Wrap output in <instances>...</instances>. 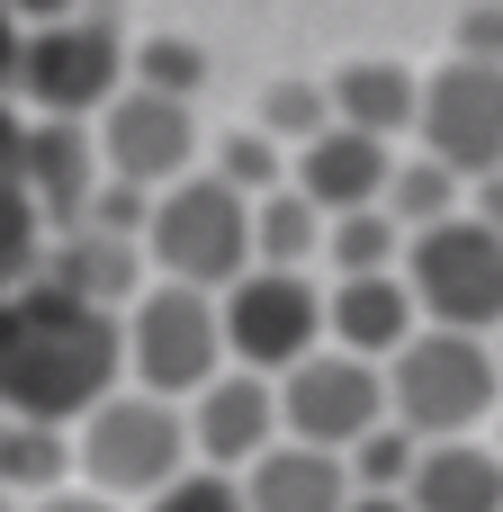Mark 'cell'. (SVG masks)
<instances>
[{"label": "cell", "instance_id": "ba28073f", "mask_svg": "<svg viewBox=\"0 0 503 512\" xmlns=\"http://www.w3.org/2000/svg\"><path fill=\"white\" fill-rule=\"evenodd\" d=\"M405 288H414V306L432 315V333H477V342H495L503 333V234L477 225V216H450V225L414 234Z\"/></svg>", "mask_w": 503, "mask_h": 512}, {"label": "cell", "instance_id": "f546056e", "mask_svg": "<svg viewBox=\"0 0 503 512\" xmlns=\"http://www.w3.org/2000/svg\"><path fill=\"white\" fill-rule=\"evenodd\" d=\"M9 18L36 36V27H63V18H81V0H9Z\"/></svg>", "mask_w": 503, "mask_h": 512}, {"label": "cell", "instance_id": "30bf717a", "mask_svg": "<svg viewBox=\"0 0 503 512\" xmlns=\"http://www.w3.org/2000/svg\"><path fill=\"white\" fill-rule=\"evenodd\" d=\"M423 153L450 162L459 180L503 171V63L450 54V63L423 81Z\"/></svg>", "mask_w": 503, "mask_h": 512}, {"label": "cell", "instance_id": "7a4b0ae2", "mask_svg": "<svg viewBox=\"0 0 503 512\" xmlns=\"http://www.w3.org/2000/svg\"><path fill=\"white\" fill-rule=\"evenodd\" d=\"M387 405L396 423L432 450V441H477L503 414V360L495 342L477 333H414L396 360H387Z\"/></svg>", "mask_w": 503, "mask_h": 512}, {"label": "cell", "instance_id": "836d02e7", "mask_svg": "<svg viewBox=\"0 0 503 512\" xmlns=\"http://www.w3.org/2000/svg\"><path fill=\"white\" fill-rule=\"evenodd\" d=\"M468 216H477V225H495V234H503V171H486V180H477V207H468Z\"/></svg>", "mask_w": 503, "mask_h": 512}, {"label": "cell", "instance_id": "8992f818", "mask_svg": "<svg viewBox=\"0 0 503 512\" xmlns=\"http://www.w3.org/2000/svg\"><path fill=\"white\" fill-rule=\"evenodd\" d=\"M126 81H135V45H126V27L108 18V9H81V18H63V27H36L27 36V54H18V90L45 108V117H108L117 99H126Z\"/></svg>", "mask_w": 503, "mask_h": 512}, {"label": "cell", "instance_id": "e0dca14e", "mask_svg": "<svg viewBox=\"0 0 503 512\" xmlns=\"http://www.w3.org/2000/svg\"><path fill=\"white\" fill-rule=\"evenodd\" d=\"M252 512H351L360 486H351V459L333 450H306V441H279L252 477H243Z\"/></svg>", "mask_w": 503, "mask_h": 512}, {"label": "cell", "instance_id": "d6986e66", "mask_svg": "<svg viewBox=\"0 0 503 512\" xmlns=\"http://www.w3.org/2000/svg\"><path fill=\"white\" fill-rule=\"evenodd\" d=\"M405 504L414 512H503V450L495 441H432Z\"/></svg>", "mask_w": 503, "mask_h": 512}, {"label": "cell", "instance_id": "ac0fdd59", "mask_svg": "<svg viewBox=\"0 0 503 512\" xmlns=\"http://www.w3.org/2000/svg\"><path fill=\"white\" fill-rule=\"evenodd\" d=\"M333 117H342L351 135L396 144L405 126H423V81H414L405 63H387V54H360V63L333 72Z\"/></svg>", "mask_w": 503, "mask_h": 512}, {"label": "cell", "instance_id": "52a82bcc", "mask_svg": "<svg viewBox=\"0 0 503 512\" xmlns=\"http://www.w3.org/2000/svg\"><path fill=\"white\" fill-rule=\"evenodd\" d=\"M333 288H315L306 270H252L234 279L216 306H225V360L252 369V378H288L306 369L315 351H333V315H324Z\"/></svg>", "mask_w": 503, "mask_h": 512}, {"label": "cell", "instance_id": "5b68a950", "mask_svg": "<svg viewBox=\"0 0 503 512\" xmlns=\"http://www.w3.org/2000/svg\"><path fill=\"white\" fill-rule=\"evenodd\" d=\"M225 378V306L198 288H144L126 306V387L162 396V405H198Z\"/></svg>", "mask_w": 503, "mask_h": 512}, {"label": "cell", "instance_id": "d590c367", "mask_svg": "<svg viewBox=\"0 0 503 512\" xmlns=\"http://www.w3.org/2000/svg\"><path fill=\"white\" fill-rule=\"evenodd\" d=\"M486 432H495V450H503V414H495V423H486Z\"/></svg>", "mask_w": 503, "mask_h": 512}, {"label": "cell", "instance_id": "cb8c5ba5", "mask_svg": "<svg viewBox=\"0 0 503 512\" xmlns=\"http://www.w3.org/2000/svg\"><path fill=\"white\" fill-rule=\"evenodd\" d=\"M387 216H396L405 234H432V225H450V216H459V171H450V162H432V153L396 162V189H387Z\"/></svg>", "mask_w": 503, "mask_h": 512}, {"label": "cell", "instance_id": "1f68e13d", "mask_svg": "<svg viewBox=\"0 0 503 512\" xmlns=\"http://www.w3.org/2000/svg\"><path fill=\"white\" fill-rule=\"evenodd\" d=\"M27 512H126V504H108L90 486H63V495H45V504H27Z\"/></svg>", "mask_w": 503, "mask_h": 512}, {"label": "cell", "instance_id": "9a60e30c", "mask_svg": "<svg viewBox=\"0 0 503 512\" xmlns=\"http://www.w3.org/2000/svg\"><path fill=\"white\" fill-rule=\"evenodd\" d=\"M324 315H333V351L378 360V369H387V360H396V351L423 333V306H414L405 270H387V279H333Z\"/></svg>", "mask_w": 503, "mask_h": 512}, {"label": "cell", "instance_id": "3957f363", "mask_svg": "<svg viewBox=\"0 0 503 512\" xmlns=\"http://www.w3.org/2000/svg\"><path fill=\"white\" fill-rule=\"evenodd\" d=\"M72 450H81V486L108 495V504H153L162 486H180V477L198 468L189 405H162V396H144V387H117V396L72 432Z\"/></svg>", "mask_w": 503, "mask_h": 512}, {"label": "cell", "instance_id": "83f0119b", "mask_svg": "<svg viewBox=\"0 0 503 512\" xmlns=\"http://www.w3.org/2000/svg\"><path fill=\"white\" fill-rule=\"evenodd\" d=\"M144 512H252V495H243V477H225V468H189L180 486H162Z\"/></svg>", "mask_w": 503, "mask_h": 512}, {"label": "cell", "instance_id": "7c38bea8", "mask_svg": "<svg viewBox=\"0 0 503 512\" xmlns=\"http://www.w3.org/2000/svg\"><path fill=\"white\" fill-rule=\"evenodd\" d=\"M189 441H198V468H225V477H252L288 423H279V378H252V369H225L198 405H189Z\"/></svg>", "mask_w": 503, "mask_h": 512}, {"label": "cell", "instance_id": "4fadbf2b", "mask_svg": "<svg viewBox=\"0 0 503 512\" xmlns=\"http://www.w3.org/2000/svg\"><path fill=\"white\" fill-rule=\"evenodd\" d=\"M108 162H99V135H81L72 117H45V126H27V162H18V180H27V198L45 207V225H81L90 216V198L108 189L99 180Z\"/></svg>", "mask_w": 503, "mask_h": 512}, {"label": "cell", "instance_id": "5bb4252c", "mask_svg": "<svg viewBox=\"0 0 503 512\" xmlns=\"http://www.w3.org/2000/svg\"><path fill=\"white\" fill-rule=\"evenodd\" d=\"M297 189H306L324 216L387 207V189H396V153H387L378 135H351V126H333V135H315V144L297 153Z\"/></svg>", "mask_w": 503, "mask_h": 512}, {"label": "cell", "instance_id": "277c9868", "mask_svg": "<svg viewBox=\"0 0 503 512\" xmlns=\"http://www.w3.org/2000/svg\"><path fill=\"white\" fill-rule=\"evenodd\" d=\"M144 252L162 261L171 288H198V297H225L234 279H252V198L225 189L216 171H189L180 189L153 198V225H144Z\"/></svg>", "mask_w": 503, "mask_h": 512}, {"label": "cell", "instance_id": "603a6c76", "mask_svg": "<svg viewBox=\"0 0 503 512\" xmlns=\"http://www.w3.org/2000/svg\"><path fill=\"white\" fill-rule=\"evenodd\" d=\"M270 144H288V153H306L315 135H333L342 117H333V81H270L261 90V117H252Z\"/></svg>", "mask_w": 503, "mask_h": 512}, {"label": "cell", "instance_id": "d4e9b609", "mask_svg": "<svg viewBox=\"0 0 503 512\" xmlns=\"http://www.w3.org/2000/svg\"><path fill=\"white\" fill-rule=\"evenodd\" d=\"M207 81H216L207 45H189V36H144V45H135V90H153V99H198Z\"/></svg>", "mask_w": 503, "mask_h": 512}, {"label": "cell", "instance_id": "d6a6232c", "mask_svg": "<svg viewBox=\"0 0 503 512\" xmlns=\"http://www.w3.org/2000/svg\"><path fill=\"white\" fill-rule=\"evenodd\" d=\"M18 54H27V27H18L9 0H0V81H18Z\"/></svg>", "mask_w": 503, "mask_h": 512}, {"label": "cell", "instance_id": "4dcf8cb0", "mask_svg": "<svg viewBox=\"0 0 503 512\" xmlns=\"http://www.w3.org/2000/svg\"><path fill=\"white\" fill-rule=\"evenodd\" d=\"M18 162H27V126H18L9 99H0V180H18Z\"/></svg>", "mask_w": 503, "mask_h": 512}, {"label": "cell", "instance_id": "2e32d148", "mask_svg": "<svg viewBox=\"0 0 503 512\" xmlns=\"http://www.w3.org/2000/svg\"><path fill=\"white\" fill-rule=\"evenodd\" d=\"M45 288H63V297H81V306H99V315H126V306L144 297L135 243H126V234H99V225H72V234L45 252Z\"/></svg>", "mask_w": 503, "mask_h": 512}, {"label": "cell", "instance_id": "8fae6325", "mask_svg": "<svg viewBox=\"0 0 503 512\" xmlns=\"http://www.w3.org/2000/svg\"><path fill=\"white\" fill-rule=\"evenodd\" d=\"M99 162H108V180H126V189H180L189 180V162H198V117H189V99H153V90H135L126 81V99L99 117Z\"/></svg>", "mask_w": 503, "mask_h": 512}, {"label": "cell", "instance_id": "ffe728a7", "mask_svg": "<svg viewBox=\"0 0 503 512\" xmlns=\"http://www.w3.org/2000/svg\"><path fill=\"white\" fill-rule=\"evenodd\" d=\"M324 243H333V216H324L297 180L270 189V198H252V261H261V270H306Z\"/></svg>", "mask_w": 503, "mask_h": 512}, {"label": "cell", "instance_id": "f1b7e54d", "mask_svg": "<svg viewBox=\"0 0 503 512\" xmlns=\"http://www.w3.org/2000/svg\"><path fill=\"white\" fill-rule=\"evenodd\" d=\"M459 54H468V63H503V0H468V18H459Z\"/></svg>", "mask_w": 503, "mask_h": 512}, {"label": "cell", "instance_id": "484cf974", "mask_svg": "<svg viewBox=\"0 0 503 512\" xmlns=\"http://www.w3.org/2000/svg\"><path fill=\"white\" fill-rule=\"evenodd\" d=\"M216 180L243 198H270V189H288V144H270L261 126H234V135H216Z\"/></svg>", "mask_w": 503, "mask_h": 512}, {"label": "cell", "instance_id": "6da1fadb", "mask_svg": "<svg viewBox=\"0 0 503 512\" xmlns=\"http://www.w3.org/2000/svg\"><path fill=\"white\" fill-rule=\"evenodd\" d=\"M126 387V315H99L45 279L0 297V414L81 432Z\"/></svg>", "mask_w": 503, "mask_h": 512}, {"label": "cell", "instance_id": "44dd1931", "mask_svg": "<svg viewBox=\"0 0 503 512\" xmlns=\"http://www.w3.org/2000/svg\"><path fill=\"white\" fill-rule=\"evenodd\" d=\"M72 468H81L72 432H54V423H9V414H0V495L45 504V495H63Z\"/></svg>", "mask_w": 503, "mask_h": 512}, {"label": "cell", "instance_id": "4316f807", "mask_svg": "<svg viewBox=\"0 0 503 512\" xmlns=\"http://www.w3.org/2000/svg\"><path fill=\"white\" fill-rule=\"evenodd\" d=\"M414 468H423V441H414L405 423H378V432L351 450V486H360V495H405Z\"/></svg>", "mask_w": 503, "mask_h": 512}, {"label": "cell", "instance_id": "9c48e42d", "mask_svg": "<svg viewBox=\"0 0 503 512\" xmlns=\"http://www.w3.org/2000/svg\"><path fill=\"white\" fill-rule=\"evenodd\" d=\"M279 423H288V441L351 459L378 423H396V405H387V369H378V360H351V351H315L306 369L279 378Z\"/></svg>", "mask_w": 503, "mask_h": 512}, {"label": "cell", "instance_id": "8d00e7d4", "mask_svg": "<svg viewBox=\"0 0 503 512\" xmlns=\"http://www.w3.org/2000/svg\"><path fill=\"white\" fill-rule=\"evenodd\" d=\"M495 360H503V333H495Z\"/></svg>", "mask_w": 503, "mask_h": 512}, {"label": "cell", "instance_id": "e575fe53", "mask_svg": "<svg viewBox=\"0 0 503 512\" xmlns=\"http://www.w3.org/2000/svg\"><path fill=\"white\" fill-rule=\"evenodd\" d=\"M351 512H414V504H405V495H360Z\"/></svg>", "mask_w": 503, "mask_h": 512}, {"label": "cell", "instance_id": "7402d4cb", "mask_svg": "<svg viewBox=\"0 0 503 512\" xmlns=\"http://www.w3.org/2000/svg\"><path fill=\"white\" fill-rule=\"evenodd\" d=\"M405 252H414V234H405L387 207L333 216V243H324V261H333L342 279H387V270H405Z\"/></svg>", "mask_w": 503, "mask_h": 512}, {"label": "cell", "instance_id": "74e56055", "mask_svg": "<svg viewBox=\"0 0 503 512\" xmlns=\"http://www.w3.org/2000/svg\"><path fill=\"white\" fill-rule=\"evenodd\" d=\"M0 512H9V495H0Z\"/></svg>", "mask_w": 503, "mask_h": 512}]
</instances>
